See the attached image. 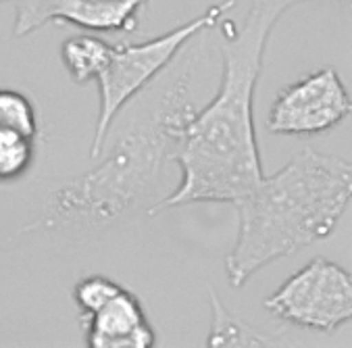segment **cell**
<instances>
[{
	"label": "cell",
	"instance_id": "1",
	"mask_svg": "<svg viewBox=\"0 0 352 348\" xmlns=\"http://www.w3.org/2000/svg\"><path fill=\"white\" fill-rule=\"evenodd\" d=\"M300 3L309 0H254L242 25L226 30L217 94L184 123L173 157L182 182L148 208L151 217L194 202L234 204L261 182L265 173L252 119L254 90L275 23Z\"/></svg>",
	"mask_w": 352,
	"mask_h": 348
},
{
	"label": "cell",
	"instance_id": "10",
	"mask_svg": "<svg viewBox=\"0 0 352 348\" xmlns=\"http://www.w3.org/2000/svg\"><path fill=\"white\" fill-rule=\"evenodd\" d=\"M208 303H210V315H213L208 338H206L208 348H234V346L248 348V346H275L277 344L269 336L258 334L254 327L246 325L236 315H232L223 307V303L219 301L213 288H208Z\"/></svg>",
	"mask_w": 352,
	"mask_h": 348
},
{
	"label": "cell",
	"instance_id": "12",
	"mask_svg": "<svg viewBox=\"0 0 352 348\" xmlns=\"http://www.w3.org/2000/svg\"><path fill=\"white\" fill-rule=\"evenodd\" d=\"M36 140L11 129H0V182L23 175L34 163Z\"/></svg>",
	"mask_w": 352,
	"mask_h": 348
},
{
	"label": "cell",
	"instance_id": "11",
	"mask_svg": "<svg viewBox=\"0 0 352 348\" xmlns=\"http://www.w3.org/2000/svg\"><path fill=\"white\" fill-rule=\"evenodd\" d=\"M0 129H11L36 140L38 113L34 102L23 92L0 88Z\"/></svg>",
	"mask_w": 352,
	"mask_h": 348
},
{
	"label": "cell",
	"instance_id": "6",
	"mask_svg": "<svg viewBox=\"0 0 352 348\" xmlns=\"http://www.w3.org/2000/svg\"><path fill=\"white\" fill-rule=\"evenodd\" d=\"M352 113L350 94L336 69L323 67L284 86L269 111L267 129L279 135H319Z\"/></svg>",
	"mask_w": 352,
	"mask_h": 348
},
{
	"label": "cell",
	"instance_id": "4",
	"mask_svg": "<svg viewBox=\"0 0 352 348\" xmlns=\"http://www.w3.org/2000/svg\"><path fill=\"white\" fill-rule=\"evenodd\" d=\"M236 7V0H223L208 7L202 15L140 44H113L111 61L104 72L96 78L98 84V117L94 123V135L90 146V159H98L104 153L107 135L113 121L123 107L142 92L163 69L186 48L196 36L217 28L223 15Z\"/></svg>",
	"mask_w": 352,
	"mask_h": 348
},
{
	"label": "cell",
	"instance_id": "9",
	"mask_svg": "<svg viewBox=\"0 0 352 348\" xmlns=\"http://www.w3.org/2000/svg\"><path fill=\"white\" fill-rule=\"evenodd\" d=\"M113 44L96 36H74L63 42L60 46V61L78 84L96 82V78L104 72L111 61Z\"/></svg>",
	"mask_w": 352,
	"mask_h": 348
},
{
	"label": "cell",
	"instance_id": "8",
	"mask_svg": "<svg viewBox=\"0 0 352 348\" xmlns=\"http://www.w3.org/2000/svg\"><path fill=\"white\" fill-rule=\"evenodd\" d=\"M82 323L90 348H151L157 342L142 303L125 288L98 311L82 315Z\"/></svg>",
	"mask_w": 352,
	"mask_h": 348
},
{
	"label": "cell",
	"instance_id": "3",
	"mask_svg": "<svg viewBox=\"0 0 352 348\" xmlns=\"http://www.w3.org/2000/svg\"><path fill=\"white\" fill-rule=\"evenodd\" d=\"M194 56L196 50L186 67L182 63L153 113L131 125L94 169L63 186L28 230L111 226L151 194L163 167L177 153L184 123L196 111L190 100Z\"/></svg>",
	"mask_w": 352,
	"mask_h": 348
},
{
	"label": "cell",
	"instance_id": "5",
	"mask_svg": "<svg viewBox=\"0 0 352 348\" xmlns=\"http://www.w3.org/2000/svg\"><path fill=\"white\" fill-rule=\"evenodd\" d=\"M265 309L281 323L331 334L352 319L350 273L317 257L265 298Z\"/></svg>",
	"mask_w": 352,
	"mask_h": 348
},
{
	"label": "cell",
	"instance_id": "13",
	"mask_svg": "<svg viewBox=\"0 0 352 348\" xmlns=\"http://www.w3.org/2000/svg\"><path fill=\"white\" fill-rule=\"evenodd\" d=\"M121 290H123V286L107 275H88V277H82V280L76 284L74 301L82 315H90V313L98 311L102 305H107Z\"/></svg>",
	"mask_w": 352,
	"mask_h": 348
},
{
	"label": "cell",
	"instance_id": "2",
	"mask_svg": "<svg viewBox=\"0 0 352 348\" xmlns=\"http://www.w3.org/2000/svg\"><path fill=\"white\" fill-rule=\"evenodd\" d=\"M352 198V165L302 149L240 200L238 236L226 259L232 288H242L269 263L329 238Z\"/></svg>",
	"mask_w": 352,
	"mask_h": 348
},
{
	"label": "cell",
	"instance_id": "7",
	"mask_svg": "<svg viewBox=\"0 0 352 348\" xmlns=\"http://www.w3.org/2000/svg\"><path fill=\"white\" fill-rule=\"evenodd\" d=\"M148 0H19L15 38H25L48 23H72L90 32H133Z\"/></svg>",
	"mask_w": 352,
	"mask_h": 348
}]
</instances>
